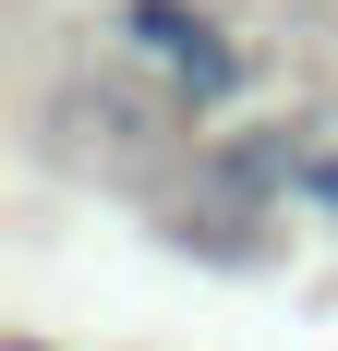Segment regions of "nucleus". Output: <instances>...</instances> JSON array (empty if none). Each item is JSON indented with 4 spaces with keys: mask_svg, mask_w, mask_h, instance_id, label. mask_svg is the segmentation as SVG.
Returning a JSON list of instances; mask_svg holds the SVG:
<instances>
[{
    "mask_svg": "<svg viewBox=\"0 0 338 351\" xmlns=\"http://www.w3.org/2000/svg\"><path fill=\"white\" fill-rule=\"evenodd\" d=\"M121 36H133L145 61H169V73H194L205 49H218V12H205V0H121Z\"/></svg>",
    "mask_w": 338,
    "mask_h": 351,
    "instance_id": "1",
    "label": "nucleus"
},
{
    "mask_svg": "<svg viewBox=\"0 0 338 351\" xmlns=\"http://www.w3.org/2000/svg\"><path fill=\"white\" fill-rule=\"evenodd\" d=\"M290 194H302V206H338V145H302V170H290Z\"/></svg>",
    "mask_w": 338,
    "mask_h": 351,
    "instance_id": "2",
    "label": "nucleus"
},
{
    "mask_svg": "<svg viewBox=\"0 0 338 351\" xmlns=\"http://www.w3.org/2000/svg\"><path fill=\"white\" fill-rule=\"evenodd\" d=\"M0 351H49V339H0Z\"/></svg>",
    "mask_w": 338,
    "mask_h": 351,
    "instance_id": "3",
    "label": "nucleus"
}]
</instances>
